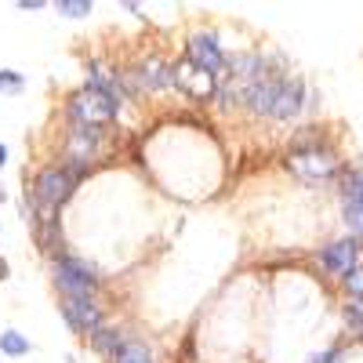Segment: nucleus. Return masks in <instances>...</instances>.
Returning <instances> with one entry per match:
<instances>
[{
    "label": "nucleus",
    "mask_w": 363,
    "mask_h": 363,
    "mask_svg": "<svg viewBox=\"0 0 363 363\" xmlns=\"http://www.w3.org/2000/svg\"><path fill=\"white\" fill-rule=\"evenodd\" d=\"M116 113H120V99L95 91V87H80L69 99V120L84 128H106L116 120Z\"/></svg>",
    "instance_id": "f257e3e1"
},
{
    "label": "nucleus",
    "mask_w": 363,
    "mask_h": 363,
    "mask_svg": "<svg viewBox=\"0 0 363 363\" xmlns=\"http://www.w3.org/2000/svg\"><path fill=\"white\" fill-rule=\"evenodd\" d=\"M51 280L58 287L62 298H95L99 291V277L95 269L80 258H69V255H58L55 265H51Z\"/></svg>",
    "instance_id": "f03ea898"
},
{
    "label": "nucleus",
    "mask_w": 363,
    "mask_h": 363,
    "mask_svg": "<svg viewBox=\"0 0 363 363\" xmlns=\"http://www.w3.org/2000/svg\"><path fill=\"white\" fill-rule=\"evenodd\" d=\"M73 189H77V178H73V171L62 167V164L44 167V171L37 174V182H33V196H37V203L48 207V211H58V207L73 196Z\"/></svg>",
    "instance_id": "7ed1b4c3"
},
{
    "label": "nucleus",
    "mask_w": 363,
    "mask_h": 363,
    "mask_svg": "<svg viewBox=\"0 0 363 363\" xmlns=\"http://www.w3.org/2000/svg\"><path fill=\"white\" fill-rule=\"evenodd\" d=\"M99 145H102L99 128L73 124V128H69V135H66V164H62V167H69V171H73V178L87 174L91 160L99 157Z\"/></svg>",
    "instance_id": "20e7f679"
},
{
    "label": "nucleus",
    "mask_w": 363,
    "mask_h": 363,
    "mask_svg": "<svg viewBox=\"0 0 363 363\" xmlns=\"http://www.w3.org/2000/svg\"><path fill=\"white\" fill-rule=\"evenodd\" d=\"M186 58L196 69L211 73V77H222V69H225V51H222L215 33H193L189 48H186Z\"/></svg>",
    "instance_id": "39448f33"
},
{
    "label": "nucleus",
    "mask_w": 363,
    "mask_h": 363,
    "mask_svg": "<svg viewBox=\"0 0 363 363\" xmlns=\"http://www.w3.org/2000/svg\"><path fill=\"white\" fill-rule=\"evenodd\" d=\"M342 218L349 225V233L363 236V171L352 167L342 178Z\"/></svg>",
    "instance_id": "423d86ee"
},
{
    "label": "nucleus",
    "mask_w": 363,
    "mask_h": 363,
    "mask_svg": "<svg viewBox=\"0 0 363 363\" xmlns=\"http://www.w3.org/2000/svg\"><path fill=\"white\" fill-rule=\"evenodd\" d=\"M62 320L77 330V335H95L102 330V309L95 306V298H62Z\"/></svg>",
    "instance_id": "0eeeda50"
},
{
    "label": "nucleus",
    "mask_w": 363,
    "mask_h": 363,
    "mask_svg": "<svg viewBox=\"0 0 363 363\" xmlns=\"http://www.w3.org/2000/svg\"><path fill=\"white\" fill-rule=\"evenodd\" d=\"M174 87H182L189 99L203 102V99H211V95L218 91V77H211V73L196 69L189 58H186V62H174Z\"/></svg>",
    "instance_id": "6e6552de"
},
{
    "label": "nucleus",
    "mask_w": 363,
    "mask_h": 363,
    "mask_svg": "<svg viewBox=\"0 0 363 363\" xmlns=\"http://www.w3.org/2000/svg\"><path fill=\"white\" fill-rule=\"evenodd\" d=\"M291 167L301 174V178H309V182H316V178H330L335 174V167H338V160H335V153L330 149H301V153H291Z\"/></svg>",
    "instance_id": "1a4fd4ad"
},
{
    "label": "nucleus",
    "mask_w": 363,
    "mask_h": 363,
    "mask_svg": "<svg viewBox=\"0 0 363 363\" xmlns=\"http://www.w3.org/2000/svg\"><path fill=\"white\" fill-rule=\"evenodd\" d=\"M356 258H359V244L349 236V240H335V244H327L320 251V265L330 272V277H349V272L356 269Z\"/></svg>",
    "instance_id": "9d476101"
},
{
    "label": "nucleus",
    "mask_w": 363,
    "mask_h": 363,
    "mask_svg": "<svg viewBox=\"0 0 363 363\" xmlns=\"http://www.w3.org/2000/svg\"><path fill=\"white\" fill-rule=\"evenodd\" d=\"M131 77L145 91H164V87H174V62H167V58H160V55H149L138 66V73H131Z\"/></svg>",
    "instance_id": "9b49d317"
},
{
    "label": "nucleus",
    "mask_w": 363,
    "mask_h": 363,
    "mask_svg": "<svg viewBox=\"0 0 363 363\" xmlns=\"http://www.w3.org/2000/svg\"><path fill=\"white\" fill-rule=\"evenodd\" d=\"M301 106H306V87H301V80H291L284 77L280 80V91H277V102H272V120H291L301 113Z\"/></svg>",
    "instance_id": "f8f14e48"
},
{
    "label": "nucleus",
    "mask_w": 363,
    "mask_h": 363,
    "mask_svg": "<svg viewBox=\"0 0 363 363\" xmlns=\"http://www.w3.org/2000/svg\"><path fill=\"white\" fill-rule=\"evenodd\" d=\"M124 342H128L124 330H116V327H102V330H95V335H91V349H95L99 356H106V359H113Z\"/></svg>",
    "instance_id": "ddd939ff"
},
{
    "label": "nucleus",
    "mask_w": 363,
    "mask_h": 363,
    "mask_svg": "<svg viewBox=\"0 0 363 363\" xmlns=\"http://www.w3.org/2000/svg\"><path fill=\"white\" fill-rule=\"evenodd\" d=\"M109 363H153V352H149V345H145V342L128 338L124 345H120V352H116Z\"/></svg>",
    "instance_id": "4468645a"
},
{
    "label": "nucleus",
    "mask_w": 363,
    "mask_h": 363,
    "mask_svg": "<svg viewBox=\"0 0 363 363\" xmlns=\"http://www.w3.org/2000/svg\"><path fill=\"white\" fill-rule=\"evenodd\" d=\"M29 349H33V342L26 335H18V330H4V335H0V352L4 356H26Z\"/></svg>",
    "instance_id": "2eb2a0df"
},
{
    "label": "nucleus",
    "mask_w": 363,
    "mask_h": 363,
    "mask_svg": "<svg viewBox=\"0 0 363 363\" xmlns=\"http://www.w3.org/2000/svg\"><path fill=\"white\" fill-rule=\"evenodd\" d=\"M55 11L66 18H84L91 15V0H55Z\"/></svg>",
    "instance_id": "dca6fc26"
},
{
    "label": "nucleus",
    "mask_w": 363,
    "mask_h": 363,
    "mask_svg": "<svg viewBox=\"0 0 363 363\" xmlns=\"http://www.w3.org/2000/svg\"><path fill=\"white\" fill-rule=\"evenodd\" d=\"M22 73L15 69H0V95H15V91H22Z\"/></svg>",
    "instance_id": "f3484780"
},
{
    "label": "nucleus",
    "mask_w": 363,
    "mask_h": 363,
    "mask_svg": "<svg viewBox=\"0 0 363 363\" xmlns=\"http://www.w3.org/2000/svg\"><path fill=\"white\" fill-rule=\"evenodd\" d=\"M345 323L352 327V330H363V301H345Z\"/></svg>",
    "instance_id": "a211bd4d"
},
{
    "label": "nucleus",
    "mask_w": 363,
    "mask_h": 363,
    "mask_svg": "<svg viewBox=\"0 0 363 363\" xmlns=\"http://www.w3.org/2000/svg\"><path fill=\"white\" fill-rule=\"evenodd\" d=\"M345 291H349L352 301H363V269H352L345 277Z\"/></svg>",
    "instance_id": "6ab92c4d"
},
{
    "label": "nucleus",
    "mask_w": 363,
    "mask_h": 363,
    "mask_svg": "<svg viewBox=\"0 0 363 363\" xmlns=\"http://www.w3.org/2000/svg\"><path fill=\"white\" fill-rule=\"evenodd\" d=\"M338 356H342L338 349H323V352H313L306 363H338Z\"/></svg>",
    "instance_id": "aec40b11"
},
{
    "label": "nucleus",
    "mask_w": 363,
    "mask_h": 363,
    "mask_svg": "<svg viewBox=\"0 0 363 363\" xmlns=\"http://www.w3.org/2000/svg\"><path fill=\"white\" fill-rule=\"evenodd\" d=\"M18 8H22V11H37V8H44V4H40V0H18Z\"/></svg>",
    "instance_id": "412c9836"
},
{
    "label": "nucleus",
    "mask_w": 363,
    "mask_h": 363,
    "mask_svg": "<svg viewBox=\"0 0 363 363\" xmlns=\"http://www.w3.org/2000/svg\"><path fill=\"white\" fill-rule=\"evenodd\" d=\"M4 164H8V145L0 142V167H4Z\"/></svg>",
    "instance_id": "4be33fe9"
},
{
    "label": "nucleus",
    "mask_w": 363,
    "mask_h": 363,
    "mask_svg": "<svg viewBox=\"0 0 363 363\" xmlns=\"http://www.w3.org/2000/svg\"><path fill=\"white\" fill-rule=\"evenodd\" d=\"M0 280H8V262L0 258Z\"/></svg>",
    "instance_id": "5701e85b"
}]
</instances>
